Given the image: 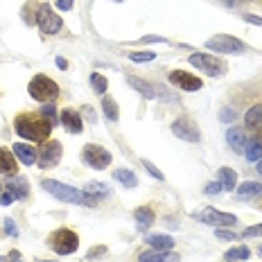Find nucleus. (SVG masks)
<instances>
[{"label": "nucleus", "mask_w": 262, "mask_h": 262, "mask_svg": "<svg viewBox=\"0 0 262 262\" xmlns=\"http://www.w3.org/2000/svg\"><path fill=\"white\" fill-rule=\"evenodd\" d=\"M244 156H247V161L251 163H258L262 158V136L255 140H251V143L247 145V149H244Z\"/></svg>", "instance_id": "bb28decb"}, {"label": "nucleus", "mask_w": 262, "mask_h": 262, "mask_svg": "<svg viewBox=\"0 0 262 262\" xmlns=\"http://www.w3.org/2000/svg\"><path fill=\"white\" fill-rule=\"evenodd\" d=\"M143 167H145V170L151 174V177L156 179V181H163V179H165V177H163V172H158L154 163H149V161H147V158H143Z\"/></svg>", "instance_id": "2f4dec72"}, {"label": "nucleus", "mask_w": 262, "mask_h": 262, "mask_svg": "<svg viewBox=\"0 0 262 262\" xmlns=\"http://www.w3.org/2000/svg\"><path fill=\"white\" fill-rule=\"evenodd\" d=\"M217 181L222 183V188L224 190H235V185H237V174L231 170V167H220V172H217Z\"/></svg>", "instance_id": "4be33fe9"}, {"label": "nucleus", "mask_w": 262, "mask_h": 262, "mask_svg": "<svg viewBox=\"0 0 262 262\" xmlns=\"http://www.w3.org/2000/svg\"><path fill=\"white\" fill-rule=\"evenodd\" d=\"M89 81H91V89L95 91L97 95H104L106 89H108V81H106V77L102 73H93Z\"/></svg>", "instance_id": "cd10ccee"}, {"label": "nucleus", "mask_w": 262, "mask_h": 262, "mask_svg": "<svg viewBox=\"0 0 262 262\" xmlns=\"http://www.w3.org/2000/svg\"><path fill=\"white\" fill-rule=\"evenodd\" d=\"M226 143L233 147L235 151H242V149H247V145H249V138H247V131L244 129H239V127H231L226 131Z\"/></svg>", "instance_id": "2eb2a0df"}, {"label": "nucleus", "mask_w": 262, "mask_h": 262, "mask_svg": "<svg viewBox=\"0 0 262 262\" xmlns=\"http://www.w3.org/2000/svg\"><path fill=\"white\" fill-rule=\"evenodd\" d=\"M27 93H30L36 102H41V104H50V102H54L59 97V84L52 81L48 75H36V77H32V81L27 84Z\"/></svg>", "instance_id": "7ed1b4c3"}, {"label": "nucleus", "mask_w": 262, "mask_h": 262, "mask_svg": "<svg viewBox=\"0 0 262 262\" xmlns=\"http://www.w3.org/2000/svg\"><path fill=\"white\" fill-rule=\"evenodd\" d=\"M170 81L177 84L179 89H183V91H199L201 89V79L194 77L192 73H185V70H172Z\"/></svg>", "instance_id": "f8f14e48"}, {"label": "nucleus", "mask_w": 262, "mask_h": 262, "mask_svg": "<svg viewBox=\"0 0 262 262\" xmlns=\"http://www.w3.org/2000/svg\"><path fill=\"white\" fill-rule=\"evenodd\" d=\"M5 233H7V235H12V237H16L18 235V231H16V224H14V220H5Z\"/></svg>", "instance_id": "4c0bfd02"}, {"label": "nucleus", "mask_w": 262, "mask_h": 262, "mask_svg": "<svg viewBox=\"0 0 262 262\" xmlns=\"http://www.w3.org/2000/svg\"><path fill=\"white\" fill-rule=\"evenodd\" d=\"M138 262H179V255L177 253H170V251H143L138 255Z\"/></svg>", "instance_id": "dca6fc26"}, {"label": "nucleus", "mask_w": 262, "mask_h": 262, "mask_svg": "<svg viewBox=\"0 0 262 262\" xmlns=\"http://www.w3.org/2000/svg\"><path fill=\"white\" fill-rule=\"evenodd\" d=\"M129 59H131L134 63H147V61H154L156 54H154V52H131Z\"/></svg>", "instance_id": "7c9ffc66"}, {"label": "nucleus", "mask_w": 262, "mask_h": 262, "mask_svg": "<svg viewBox=\"0 0 262 262\" xmlns=\"http://www.w3.org/2000/svg\"><path fill=\"white\" fill-rule=\"evenodd\" d=\"M172 134L177 138L185 140V143H199V129L192 120L188 118H181V120H174L172 122Z\"/></svg>", "instance_id": "9b49d317"}, {"label": "nucleus", "mask_w": 262, "mask_h": 262, "mask_svg": "<svg viewBox=\"0 0 262 262\" xmlns=\"http://www.w3.org/2000/svg\"><path fill=\"white\" fill-rule=\"evenodd\" d=\"M36 25L43 34H57L59 30L63 27V20L59 14H54L48 5H41L39 7V16H36Z\"/></svg>", "instance_id": "1a4fd4ad"}, {"label": "nucleus", "mask_w": 262, "mask_h": 262, "mask_svg": "<svg viewBox=\"0 0 262 262\" xmlns=\"http://www.w3.org/2000/svg\"><path fill=\"white\" fill-rule=\"evenodd\" d=\"M116 3H120V0H116Z\"/></svg>", "instance_id": "3c124183"}, {"label": "nucleus", "mask_w": 262, "mask_h": 262, "mask_svg": "<svg viewBox=\"0 0 262 262\" xmlns=\"http://www.w3.org/2000/svg\"><path fill=\"white\" fill-rule=\"evenodd\" d=\"M258 194H262V183H258V181L239 183V188H237V196H239V199H249V196H258Z\"/></svg>", "instance_id": "5701e85b"}, {"label": "nucleus", "mask_w": 262, "mask_h": 262, "mask_svg": "<svg viewBox=\"0 0 262 262\" xmlns=\"http://www.w3.org/2000/svg\"><path fill=\"white\" fill-rule=\"evenodd\" d=\"M59 120H61V124L70 134H81V129H84V120H81V116L77 111H73V108H63Z\"/></svg>", "instance_id": "ddd939ff"}, {"label": "nucleus", "mask_w": 262, "mask_h": 262, "mask_svg": "<svg viewBox=\"0 0 262 262\" xmlns=\"http://www.w3.org/2000/svg\"><path fill=\"white\" fill-rule=\"evenodd\" d=\"M14 129L25 140H34V143H46L48 136L52 131V124L43 116H30V113H20L14 120Z\"/></svg>", "instance_id": "f03ea898"}, {"label": "nucleus", "mask_w": 262, "mask_h": 262, "mask_svg": "<svg viewBox=\"0 0 262 262\" xmlns=\"http://www.w3.org/2000/svg\"><path fill=\"white\" fill-rule=\"evenodd\" d=\"M86 192L100 199V196H108V188H104V183H95V181H93V183L86 185Z\"/></svg>", "instance_id": "c756f323"}, {"label": "nucleus", "mask_w": 262, "mask_h": 262, "mask_svg": "<svg viewBox=\"0 0 262 262\" xmlns=\"http://www.w3.org/2000/svg\"><path fill=\"white\" fill-rule=\"evenodd\" d=\"M104 253H106V247H97V249H91L86 258H89V260H97L100 255H104Z\"/></svg>", "instance_id": "58836bf2"}, {"label": "nucleus", "mask_w": 262, "mask_h": 262, "mask_svg": "<svg viewBox=\"0 0 262 262\" xmlns=\"http://www.w3.org/2000/svg\"><path fill=\"white\" fill-rule=\"evenodd\" d=\"M215 237H217V239H224V242H231V239H237L235 233L226 231V228H217V231H215Z\"/></svg>", "instance_id": "72a5a7b5"}, {"label": "nucleus", "mask_w": 262, "mask_h": 262, "mask_svg": "<svg viewBox=\"0 0 262 262\" xmlns=\"http://www.w3.org/2000/svg\"><path fill=\"white\" fill-rule=\"evenodd\" d=\"M134 220L138 222V228H149L151 224H154V210L149 208V206H140V208L134 210Z\"/></svg>", "instance_id": "aec40b11"}, {"label": "nucleus", "mask_w": 262, "mask_h": 262, "mask_svg": "<svg viewBox=\"0 0 262 262\" xmlns=\"http://www.w3.org/2000/svg\"><path fill=\"white\" fill-rule=\"evenodd\" d=\"M249 255H251L249 247H244V244H239V247L228 249L226 253H224V260H226V262H242V260H247Z\"/></svg>", "instance_id": "a878e982"}, {"label": "nucleus", "mask_w": 262, "mask_h": 262, "mask_svg": "<svg viewBox=\"0 0 262 262\" xmlns=\"http://www.w3.org/2000/svg\"><path fill=\"white\" fill-rule=\"evenodd\" d=\"M57 7L61 9V12H70V9H73V0H57Z\"/></svg>", "instance_id": "a19ab883"}, {"label": "nucleus", "mask_w": 262, "mask_h": 262, "mask_svg": "<svg viewBox=\"0 0 262 262\" xmlns=\"http://www.w3.org/2000/svg\"><path fill=\"white\" fill-rule=\"evenodd\" d=\"M0 194H3V185H0Z\"/></svg>", "instance_id": "8fccbe9b"}, {"label": "nucleus", "mask_w": 262, "mask_h": 262, "mask_svg": "<svg viewBox=\"0 0 262 262\" xmlns=\"http://www.w3.org/2000/svg\"><path fill=\"white\" fill-rule=\"evenodd\" d=\"M196 217H199V220L204 222V224H210V226H217V228L235 226V224H237V217H235V215H231V212H222V210L212 208V206L204 208Z\"/></svg>", "instance_id": "9d476101"}, {"label": "nucleus", "mask_w": 262, "mask_h": 262, "mask_svg": "<svg viewBox=\"0 0 262 262\" xmlns=\"http://www.w3.org/2000/svg\"><path fill=\"white\" fill-rule=\"evenodd\" d=\"M237 118V113L233 111L231 106H226V108H222V113H220V120L222 122H233V120Z\"/></svg>", "instance_id": "c9c22d12"}, {"label": "nucleus", "mask_w": 262, "mask_h": 262, "mask_svg": "<svg viewBox=\"0 0 262 262\" xmlns=\"http://www.w3.org/2000/svg\"><path fill=\"white\" fill-rule=\"evenodd\" d=\"M258 251H260V253H262V244H260V247H258Z\"/></svg>", "instance_id": "09e8293b"}, {"label": "nucleus", "mask_w": 262, "mask_h": 262, "mask_svg": "<svg viewBox=\"0 0 262 262\" xmlns=\"http://www.w3.org/2000/svg\"><path fill=\"white\" fill-rule=\"evenodd\" d=\"M255 170H258V172L262 174V158H260V161H258V167H255Z\"/></svg>", "instance_id": "49530a36"}, {"label": "nucleus", "mask_w": 262, "mask_h": 262, "mask_svg": "<svg viewBox=\"0 0 262 262\" xmlns=\"http://www.w3.org/2000/svg\"><path fill=\"white\" fill-rule=\"evenodd\" d=\"M113 179L120 181L122 185H127V188H136V185H138V177H136L131 170H124V167H120V170H113Z\"/></svg>", "instance_id": "393cba45"}, {"label": "nucleus", "mask_w": 262, "mask_h": 262, "mask_svg": "<svg viewBox=\"0 0 262 262\" xmlns=\"http://www.w3.org/2000/svg\"><path fill=\"white\" fill-rule=\"evenodd\" d=\"M242 235H244V237H262V224H255V226L244 228Z\"/></svg>", "instance_id": "f704fd0d"}, {"label": "nucleus", "mask_w": 262, "mask_h": 262, "mask_svg": "<svg viewBox=\"0 0 262 262\" xmlns=\"http://www.w3.org/2000/svg\"><path fill=\"white\" fill-rule=\"evenodd\" d=\"M12 149H14V156L18 158L23 165H34V163L39 161L36 149H34V147H30V145H25V143H16Z\"/></svg>", "instance_id": "4468645a"}, {"label": "nucleus", "mask_w": 262, "mask_h": 262, "mask_svg": "<svg viewBox=\"0 0 262 262\" xmlns=\"http://www.w3.org/2000/svg\"><path fill=\"white\" fill-rule=\"evenodd\" d=\"M81 161L86 163L93 170H106L111 165V154L104 149L102 145H86L84 151H81Z\"/></svg>", "instance_id": "423d86ee"}, {"label": "nucleus", "mask_w": 262, "mask_h": 262, "mask_svg": "<svg viewBox=\"0 0 262 262\" xmlns=\"http://www.w3.org/2000/svg\"><path fill=\"white\" fill-rule=\"evenodd\" d=\"M102 108H104L106 118L111 120V122H118L120 120V108H118V104L111 100V97H104V100H102Z\"/></svg>", "instance_id": "c85d7f7f"}, {"label": "nucleus", "mask_w": 262, "mask_h": 262, "mask_svg": "<svg viewBox=\"0 0 262 262\" xmlns=\"http://www.w3.org/2000/svg\"><path fill=\"white\" fill-rule=\"evenodd\" d=\"M244 20H249V23H253V25H260V27H262V18H260V16L247 14V16H244Z\"/></svg>", "instance_id": "37998d69"}, {"label": "nucleus", "mask_w": 262, "mask_h": 262, "mask_svg": "<svg viewBox=\"0 0 262 262\" xmlns=\"http://www.w3.org/2000/svg\"><path fill=\"white\" fill-rule=\"evenodd\" d=\"M41 116L46 118V120H48V122H50V124H54V122H57V111H54L52 102H50V104H46V108H43V111H41Z\"/></svg>", "instance_id": "473e14b6"}, {"label": "nucleus", "mask_w": 262, "mask_h": 262, "mask_svg": "<svg viewBox=\"0 0 262 262\" xmlns=\"http://www.w3.org/2000/svg\"><path fill=\"white\" fill-rule=\"evenodd\" d=\"M165 39H163V36H143V39H140V43H163Z\"/></svg>", "instance_id": "79ce46f5"}, {"label": "nucleus", "mask_w": 262, "mask_h": 262, "mask_svg": "<svg viewBox=\"0 0 262 262\" xmlns=\"http://www.w3.org/2000/svg\"><path fill=\"white\" fill-rule=\"evenodd\" d=\"M12 201H14V194L9 192V190H3V194H0V204H3V206H12Z\"/></svg>", "instance_id": "ea45409f"}, {"label": "nucleus", "mask_w": 262, "mask_h": 262, "mask_svg": "<svg viewBox=\"0 0 262 262\" xmlns=\"http://www.w3.org/2000/svg\"><path fill=\"white\" fill-rule=\"evenodd\" d=\"M127 84L131 86V89L138 91L143 97H147V100H154V97H156V86L149 84V81H145V79H140V77H129Z\"/></svg>", "instance_id": "a211bd4d"}, {"label": "nucleus", "mask_w": 262, "mask_h": 262, "mask_svg": "<svg viewBox=\"0 0 262 262\" xmlns=\"http://www.w3.org/2000/svg\"><path fill=\"white\" fill-rule=\"evenodd\" d=\"M206 48L220 54H239L244 52V43L231 34H217L210 41H206Z\"/></svg>", "instance_id": "0eeeda50"}, {"label": "nucleus", "mask_w": 262, "mask_h": 262, "mask_svg": "<svg viewBox=\"0 0 262 262\" xmlns=\"http://www.w3.org/2000/svg\"><path fill=\"white\" fill-rule=\"evenodd\" d=\"M188 61L192 63L194 68L204 70L208 77H220L222 73H226V63H224L222 59L212 57V54H206V52H192Z\"/></svg>", "instance_id": "39448f33"}, {"label": "nucleus", "mask_w": 262, "mask_h": 262, "mask_svg": "<svg viewBox=\"0 0 262 262\" xmlns=\"http://www.w3.org/2000/svg\"><path fill=\"white\" fill-rule=\"evenodd\" d=\"M5 190H9V192L14 194V199H25L27 192H30V190H27L25 179H12V181L5 185Z\"/></svg>", "instance_id": "b1692460"}, {"label": "nucleus", "mask_w": 262, "mask_h": 262, "mask_svg": "<svg viewBox=\"0 0 262 262\" xmlns=\"http://www.w3.org/2000/svg\"><path fill=\"white\" fill-rule=\"evenodd\" d=\"M222 190H224V188H222L220 181H212V183H208V185L204 188V192H206V194H220Z\"/></svg>", "instance_id": "e433bc0d"}, {"label": "nucleus", "mask_w": 262, "mask_h": 262, "mask_svg": "<svg viewBox=\"0 0 262 262\" xmlns=\"http://www.w3.org/2000/svg\"><path fill=\"white\" fill-rule=\"evenodd\" d=\"M50 247L57 255H70L79 249V237H77V233H73L70 228H59L57 233H52Z\"/></svg>", "instance_id": "20e7f679"}, {"label": "nucleus", "mask_w": 262, "mask_h": 262, "mask_svg": "<svg viewBox=\"0 0 262 262\" xmlns=\"http://www.w3.org/2000/svg\"><path fill=\"white\" fill-rule=\"evenodd\" d=\"M57 68L66 70V68H68V61H66V59H61V57H57Z\"/></svg>", "instance_id": "a18cd8bd"}, {"label": "nucleus", "mask_w": 262, "mask_h": 262, "mask_svg": "<svg viewBox=\"0 0 262 262\" xmlns=\"http://www.w3.org/2000/svg\"><path fill=\"white\" fill-rule=\"evenodd\" d=\"M226 3H228V5H235V3H237V0H226Z\"/></svg>", "instance_id": "de8ad7c7"}, {"label": "nucleus", "mask_w": 262, "mask_h": 262, "mask_svg": "<svg viewBox=\"0 0 262 262\" xmlns=\"http://www.w3.org/2000/svg\"><path fill=\"white\" fill-rule=\"evenodd\" d=\"M147 242H149L151 249L156 251H172L174 249V239L170 235H163V233H154V235L147 237Z\"/></svg>", "instance_id": "412c9836"}, {"label": "nucleus", "mask_w": 262, "mask_h": 262, "mask_svg": "<svg viewBox=\"0 0 262 262\" xmlns=\"http://www.w3.org/2000/svg\"><path fill=\"white\" fill-rule=\"evenodd\" d=\"M61 156H63L61 143H59V140H46V143L41 145V149H39V165H41V170H50V167L59 165Z\"/></svg>", "instance_id": "6e6552de"}, {"label": "nucleus", "mask_w": 262, "mask_h": 262, "mask_svg": "<svg viewBox=\"0 0 262 262\" xmlns=\"http://www.w3.org/2000/svg\"><path fill=\"white\" fill-rule=\"evenodd\" d=\"M41 188L46 190V192H50L52 196H57V199L66 201V204H79V206H97V196L89 194L86 190H77L73 188V185H66L61 181H54V179H43L41 181Z\"/></svg>", "instance_id": "f257e3e1"}, {"label": "nucleus", "mask_w": 262, "mask_h": 262, "mask_svg": "<svg viewBox=\"0 0 262 262\" xmlns=\"http://www.w3.org/2000/svg\"><path fill=\"white\" fill-rule=\"evenodd\" d=\"M7 258H9V262H23V258H20V253H18V251H9V255H7Z\"/></svg>", "instance_id": "c03bdc74"}, {"label": "nucleus", "mask_w": 262, "mask_h": 262, "mask_svg": "<svg viewBox=\"0 0 262 262\" xmlns=\"http://www.w3.org/2000/svg\"><path fill=\"white\" fill-rule=\"evenodd\" d=\"M18 170V163H16V156L14 151H7V149H0V174L5 177H12Z\"/></svg>", "instance_id": "f3484780"}, {"label": "nucleus", "mask_w": 262, "mask_h": 262, "mask_svg": "<svg viewBox=\"0 0 262 262\" xmlns=\"http://www.w3.org/2000/svg\"><path fill=\"white\" fill-rule=\"evenodd\" d=\"M244 124L249 129H258V131L262 129V104H253L244 113Z\"/></svg>", "instance_id": "6ab92c4d"}]
</instances>
